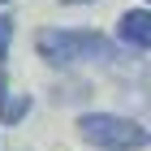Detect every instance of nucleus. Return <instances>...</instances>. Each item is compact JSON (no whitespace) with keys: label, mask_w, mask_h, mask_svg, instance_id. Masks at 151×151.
I'll list each match as a JSON object with an SVG mask.
<instances>
[{"label":"nucleus","mask_w":151,"mask_h":151,"mask_svg":"<svg viewBox=\"0 0 151 151\" xmlns=\"http://www.w3.org/2000/svg\"><path fill=\"white\" fill-rule=\"evenodd\" d=\"M112 43H125L129 52H147L151 47V9H125L116 17V39Z\"/></svg>","instance_id":"obj_3"},{"label":"nucleus","mask_w":151,"mask_h":151,"mask_svg":"<svg viewBox=\"0 0 151 151\" xmlns=\"http://www.w3.org/2000/svg\"><path fill=\"white\" fill-rule=\"evenodd\" d=\"M39 60H47L52 69H73V65H116L121 52L108 35L99 30H65V26H43L35 35Z\"/></svg>","instance_id":"obj_1"},{"label":"nucleus","mask_w":151,"mask_h":151,"mask_svg":"<svg viewBox=\"0 0 151 151\" xmlns=\"http://www.w3.org/2000/svg\"><path fill=\"white\" fill-rule=\"evenodd\" d=\"M9 43H13V17L0 13V69H4V60H9Z\"/></svg>","instance_id":"obj_5"},{"label":"nucleus","mask_w":151,"mask_h":151,"mask_svg":"<svg viewBox=\"0 0 151 151\" xmlns=\"http://www.w3.org/2000/svg\"><path fill=\"white\" fill-rule=\"evenodd\" d=\"M26 112H30V95H13L9 78H4V69H0V125H17Z\"/></svg>","instance_id":"obj_4"},{"label":"nucleus","mask_w":151,"mask_h":151,"mask_svg":"<svg viewBox=\"0 0 151 151\" xmlns=\"http://www.w3.org/2000/svg\"><path fill=\"white\" fill-rule=\"evenodd\" d=\"M60 4H95V0H60Z\"/></svg>","instance_id":"obj_6"},{"label":"nucleus","mask_w":151,"mask_h":151,"mask_svg":"<svg viewBox=\"0 0 151 151\" xmlns=\"http://www.w3.org/2000/svg\"><path fill=\"white\" fill-rule=\"evenodd\" d=\"M78 138L99 151H142L151 142V129L134 116L116 112H82L78 116Z\"/></svg>","instance_id":"obj_2"},{"label":"nucleus","mask_w":151,"mask_h":151,"mask_svg":"<svg viewBox=\"0 0 151 151\" xmlns=\"http://www.w3.org/2000/svg\"><path fill=\"white\" fill-rule=\"evenodd\" d=\"M0 4H13V0H0Z\"/></svg>","instance_id":"obj_7"}]
</instances>
